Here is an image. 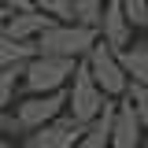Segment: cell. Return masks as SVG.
I'll list each match as a JSON object with an SVG mask.
<instances>
[{"mask_svg":"<svg viewBox=\"0 0 148 148\" xmlns=\"http://www.w3.org/2000/svg\"><path fill=\"white\" fill-rule=\"evenodd\" d=\"M96 45H100V30L78 26V22H56L48 34H41L37 52H41V56H59V59H74V63H82Z\"/></svg>","mask_w":148,"mask_h":148,"instance_id":"obj_1","label":"cell"},{"mask_svg":"<svg viewBox=\"0 0 148 148\" xmlns=\"http://www.w3.org/2000/svg\"><path fill=\"white\" fill-rule=\"evenodd\" d=\"M67 100H71V108H67V115L71 119H78L82 126H89V122H96L100 115H104V108H108V92L96 85V78H92V71L85 67V59L78 63V71H74L71 85H67Z\"/></svg>","mask_w":148,"mask_h":148,"instance_id":"obj_2","label":"cell"},{"mask_svg":"<svg viewBox=\"0 0 148 148\" xmlns=\"http://www.w3.org/2000/svg\"><path fill=\"white\" fill-rule=\"evenodd\" d=\"M78 63L74 59H59V56H37L26 67L22 78V96H45V92H67Z\"/></svg>","mask_w":148,"mask_h":148,"instance_id":"obj_3","label":"cell"},{"mask_svg":"<svg viewBox=\"0 0 148 148\" xmlns=\"http://www.w3.org/2000/svg\"><path fill=\"white\" fill-rule=\"evenodd\" d=\"M85 67L92 71L96 85L108 92L111 100H126V92H130V74H126V67H122V52H115V48H108V45L100 41V45L85 56Z\"/></svg>","mask_w":148,"mask_h":148,"instance_id":"obj_4","label":"cell"},{"mask_svg":"<svg viewBox=\"0 0 148 148\" xmlns=\"http://www.w3.org/2000/svg\"><path fill=\"white\" fill-rule=\"evenodd\" d=\"M67 108H71V100H67V92H45V96H22L15 104L18 119L26 122V130L34 133V130L48 126V122H56V119H63L67 115Z\"/></svg>","mask_w":148,"mask_h":148,"instance_id":"obj_5","label":"cell"},{"mask_svg":"<svg viewBox=\"0 0 148 148\" xmlns=\"http://www.w3.org/2000/svg\"><path fill=\"white\" fill-rule=\"evenodd\" d=\"M82 133H85V126L78 119H71V115H63V119H56L48 126L26 133L22 137V148H78Z\"/></svg>","mask_w":148,"mask_h":148,"instance_id":"obj_6","label":"cell"},{"mask_svg":"<svg viewBox=\"0 0 148 148\" xmlns=\"http://www.w3.org/2000/svg\"><path fill=\"white\" fill-rule=\"evenodd\" d=\"M148 133L137 119V111L130 100H119V111H115V130H111V148H145Z\"/></svg>","mask_w":148,"mask_h":148,"instance_id":"obj_7","label":"cell"},{"mask_svg":"<svg viewBox=\"0 0 148 148\" xmlns=\"http://www.w3.org/2000/svg\"><path fill=\"white\" fill-rule=\"evenodd\" d=\"M100 41H104L108 48H115V52H126L130 45H133V22L126 18V11H122V4H119V0H111L108 11H104Z\"/></svg>","mask_w":148,"mask_h":148,"instance_id":"obj_8","label":"cell"},{"mask_svg":"<svg viewBox=\"0 0 148 148\" xmlns=\"http://www.w3.org/2000/svg\"><path fill=\"white\" fill-rule=\"evenodd\" d=\"M52 26H56V18L45 15V11H22V15H11V18H8V30H4V34L15 37V41H30V45H37L41 34H48Z\"/></svg>","mask_w":148,"mask_h":148,"instance_id":"obj_9","label":"cell"},{"mask_svg":"<svg viewBox=\"0 0 148 148\" xmlns=\"http://www.w3.org/2000/svg\"><path fill=\"white\" fill-rule=\"evenodd\" d=\"M37 45L30 41H15V37L0 34V71H11V67H26L30 59H37Z\"/></svg>","mask_w":148,"mask_h":148,"instance_id":"obj_10","label":"cell"},{"mask_svg":"<svg viewBox=\"0 0 148 148\" xmlns=\"http://www.w3.org/2000/svg\"><path fill=\"white\" fill-rule=\"evenodd\" d=\"M122 67H126L133 85H148V37L133 41L126 52H122Z\"/></svg>","mask_w":148,"mask_h":148,"instance_id":"obj_11","label":"cell"},{"mask_svg":"<svg viewBox=\"0 0 148 148\" xmlns=\"http://www.w3.org/2000/svg\"><path fill=\"white\" fill-rule=\"evenodd\" d=\"M34 63V59H30ZM26 63V67H30ZM26 67H11V71H0V111L15 108L22 100V78H26Z\"/></svg>","mask_w":148,"mask_h":148,"instance_id":"obj_12","label":"cell"},{"mask_svg":"<svg viewBox=\"0 0 148 148\" xmlns=\"http://www.w3.org/2000/svg\"><path fill=\"white\" fill-rule=\"evenodd\" d=\"M71 8H74V22H78V26L100 30L104 11H108V0H71Z\"/></svg>","mask_w":148,"mask_h":148,"instance_id":"obj_13","label":"cell"},{"mask_svg":"<svg viewBox=\"0 0 148 148\" xmlns=\"http://www.w3.org/2000/svg\"><path fill=\"white\" fill-rule=\"evenodd\" d=\"M30 130H26V122L18 119V111L15 108H8V111H0V137H11V141H22Z\"/></svg>","mask_w":148,"mask_h":148,"instance_id":"obj_14","label":"cell"},{"mask_svg":"<svg viewBox=\"0 0 148 148\" xmlns=\"http://www.w3.org/2000/svg\"><path fill=\"white\" fill-rule=\"evenodd\" d=\"M126 100L133 104V111H137V119H141V126H145V133H148V85H133V82H130Z\"/></svg>","mask_w":148,"mask_h":148,"instance_id":"obj_15","label":"cell"},{"mask_svg":"<svg viewBox=\"0 0 148 148\" xmlns=\"http://www.w3.org/2000/svg\"><path fill=\"white\" fill-rule=\"evenodd\" d=\"M119 4H122L126 18L133 22V30H137V26L145 30V22H148V0H119Z\"/></svg>","mask_w":148,"mask_h":148,"instance_id":"obj_16","label":"cell"},{"mask_svg":"<svg viewBox=\"0 0 148 148\" xmlns=\"http://www.w3.org/2000/svg\"><path fill=\"white\" fill-rule=\"evenodd\" d=\"M0 4H4L11 15H22V11H37V8H34V0H0Z\"/></svg>","mask_w":148,"mask_h":148,"instance_id":"obj_17","label":"cell"},{"mask_svg":"<svg viewBox=\"0 0 148 148\" xmlns=\"http://www.w3.org/2000/svg\"><path fill=\"white\" fill-rule=\"evenodd\" d=\"M8 18H11V11H8V8H4V4H0V34H4V30H8Z\"/></svg>","mask_w":148,"mask_h":148,"instance_id":"obj_18","label":"cell"},{"mask_svg":"<svg viewBox=\"0 0 148 148\" xmlns=\"http://www.w3.org/2000/svg\"><path fill=\"white\" fill-rule=\"evenodd\" d=\"M0 148H22V141H11V137H0Z\"/></svg>","mask_w":148,"mask_h":148,"instance_id":"obj_19","label":"cell"},{"mask_svg":"<svg viewBox=\"0 0 148 148\" xmlns=\"http://www.w3.org/2000/svg\"><path fill=\"white\" fill-rule=\"evenodd\" d=\"M145 30H148V22H145Z\"/></svg>","mask_w":148,"mask_h":148,"instance_id":"obj_20","label":"cell"},{"mask_svg":"<svg viewBox=\"0 0 148 148\" xmlns=\"http://www.w3.org/2000/svg\"><path fill=\"white\" fill-rule=\"evenodd\" d=\"M108 4H111V0H108Z\"/></svg>","mask_w":148,"mask_h":148,"instance_id":"obj_21","label":"cell"}]
</instances>
